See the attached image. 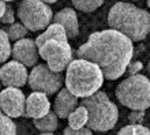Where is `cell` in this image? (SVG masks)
Returning <instances> with one entry per match:
<instances>
[{"mask_svg": "<svg viewBox=\"0 0 150 135\" xmlns=\"http://www.w3.org/2000/svg\"><path fill=\"white\" fill-rule=\"evenodd\" d=\"M142 68H143L142 61H132V63L128 64L127 70H128V74H130V75H135V74L141 72V70H142Z\"/></svg>", "mask_w": 150, "mask_h": 135, "instance_id": "484cf974", "label": "cell"}, {"mask_svg": "<svg viewBox=\"0 0 150 135\" xmlns=\"http://www.w3.org/2000/svg\"><path fill=\"white\" fill-rule=\"evenodd\" d=\"M18 18L30 32H38L47 26L53 19V12L51 7L42 0H23L18 6Z\"/></svg>", "mask_w": 150, "mask_h": 135, "instance_id": "8992f818", "label": "cell"}, {"mask_svg": "<svg viewBox=\"0 0 150 135\" xmlns=\"http://www.w3.org/2000/svg\"><path fill=\"white\" fill-rule=\"evenodd\" d=\"M11 55L14 60H18L23 63L26 67H34L38 61V47L36 44V40L30 38H21L15 41L12 47Z\"/></svg>", "mask_w": 150, "mask_h": 135, "instance_id": "8fae6325", "label": "cell"}, {"mask_svg": "<svg viewBox=\"0 0 150 135\" xmlns=\"http://www.w3.org/2000/svg\"><path fill=\"white\" fill-rule=\"evenodd\" d=\"M4 30H6V33L8 34L10 40H14V41H18V40H21V38H23V37L26 36V33H28V29L25 28V25L22 23V22H19V23H15V22H14V23L8 25Z\"/></svg>", "mask_w": 150, "mask_h": 135, "instance_id": "44dd1931", "label": "cell"}, {"mask_svg": "<svg viewBox=\"0 0 150 135\" xmlns=\"http://www.w3.org/2000/svg\"><path fill=\"white\" fill-rule=\"evenodd\" d=\"M26 97L21 88L7 86L0 91V109L11 119L25 116Z\"/></svg>", "mask_w": 150, "mask_h": 135, "instance_id": "9c48e42d", "label": "cell"}, {"mask_svg": "<svg viewBox=\"0 0 150 135\" xmlns=\"http://www.w3.org/2000/svg\"><path fill=\"white\" fill-rule=\"evenodd\" d=\"M78 105V97L74 95L67 88L59 90L53 104V112L60 119H67L68 115L74 111Z\"/></svg>", "mask_w": 150, "mask_h": 135, "instance_id": "4fadbf2b", "label": "cell"}, {"mask_svg": "<svg viewBox=\"0 0 150 135\" xmlns=\"http://www.w3.org/2000/svg\"><path fill=\"white\" fill-rule=\"evenodd\" d=\"M28 83L32 90L42 91L45 94H55L63 83L60 72H56L48 67V64H36L29 74Z\"/></svg>", "mask_w": 150, "mask_h": 135, "instance_id": "ba28073f", "label": "cell"}, {"mask_svg": "<svg viewBox=\"0 0 150 135\" xmlns=\"http://www.w3.org/2000/svg\"><path fill=\"white\" fill-rule=\"evenodd\" d=\"M53 22L63 25L66 32H67L68 38H75L79 34L78 15L72 8H63L59 12H56L53 16Z\"/></svg>", "mask_w": 150, "mask_h": 135, "instance_id": "5bb4252c", "label": "cell"}, {"mask_svg": "<svg viewBox=\"0 0 150 135\" xmlns=\"http://www.w3.org/2000/svg\"><path fill=\"white\" fill-rule=\"evenodd\" d=\"M0 22L4 25H11L15 22V12H14V10H12L11 7L6 8V11H4V15L1 16V19H0Z\"/></svg>", "mask_w": 150, "mask_h": 135, "instance_id": "cb8c5ba5", "label": "cell"}, {"mask_svg": "<svg viewBox=\"0 0 150 135\" xmlns=\"http://www.w3.org/2000/svg\"><path fill=\"white\" fill-rule=\"evenodd\" d=\"M120 135H150V130L146 128L145 126H142V123H132L128 124L126 127H123L120 131H119Z\"/></svg>", "mask_w": 150, "mask_h": 135, "instance_id": "7402d4cb", "label": "cell"}, {"mask_svg": "<svg viewBox=\"0 0 150 135\" xmlns=\"http://www.w3.org/2000/svg\"><path fill=\"white\" fill-rule=\"evenodd\" d=\"M68 127L71 128H82L87 124L89 113H87L86 107H83L82 104L76 107L74 111L68 115Z\"/></svg>", "mask_w": 150, "mask_h": 135, "instance_id": "e0dca14e", "label": "cell"}, {"mask_svg": "<svg viewBox=\"0 0 150 135\" xmlns=\"http://www.w3.org/2000/svg\"><path fill=\"white\" fill-rule=\"evenodd\" d=\"M104 83V72L96 63L78 57L68 64L66 88L78 98H85L98 91Z\"/></svg>", "mask_w": 150, "mask_h": 135, "instance_id": "3957f363", "label": "cell"}, {"mask_svg": "<svg viewBox=\"0 0 150 135\" xmlns=\"http://www.w3.org/2000/svg\"><path fill=\"white\" fill-rule=\"evenodd\" d=\"M108 25L132 41H142L150 32V14L134 4L119 1L109 10Z\"/></svg>", "mask_w": 150, "mask_h": 135, "instance_id": "7a4b0ae2", "label": "cell"}, {"mask_svg": "<svg viewBox=\"0 0 150 135\" xmlns=\"http://www.w3.org/2000/svg\"><path fill=\"white\" fill-rule=\"evenodd\" d=\"M115 94L124 107L132 111H146L150 107V81L141 74L130 75L117 85Z\"/></svg>", "mask_w": 150, "mask_h": 135, "instance_id": "5b68a950", "label": "cell"}, {"mask_svg": "<svg viewBox=\"0 0 150 135\" xmlns=\"http://www.w3.org/2000/svg\"><path fill=\"white\" fill-rule=\"evenodd\" d=\"M64 134L66 135H90L93 134V130H90L89 127H82V128H71L67 127L64 130Z\"/></svg>", "mask_w": 150, "mask_h": 135, "instance_id": "603a6c76", "label": "cell"}, {"mask_svg": "<svg viewBox=\"0 0 150 135\" xmlns=\"http://www.w3.org/2000/svg\"><path fill=\"white\" fill-rule=\"evenodd\" d=\"M28 70L23 63L18 60L14 61H7L0 67V82L1 85L7 86H14V88H23L28 83Z\"/></svg>", "mask_w": 150, "mask_h": 135, "instance_id": "30bf717a", "label": "cell"}, {"mask_svg": "<svg viewBox=\"0 0 150 135\" xmlns=\"http://www.w3.org/2000/svg\"><path fill=\"white\" fill-rule=\"evenodd\" d=\"M51 38H64V40H67L68 36H67V32H66V29H64L63 25L57 23V22H53L52 25H48L47 30L42 32L36 38L37 47H40L41 44H44L47 40H51Z\"/></svg>", "mask_w": 150, "mask_h": 135, "instance_id": "9a60e30c", "label": "cell"}, {"mask_svg": "<svg viewBox=\"0 0 150 135\" xmlns=\"http://www.w3.org/2000/svg\"><path fill=\"white\" fill-rule=\"evenodd\" d=\"M82 105L86 107L89 119L87 127L93 131L105 132L116 126L119 119V111L115 102L104 91H96L94 94L85 97Z\"/></svg>", "mask_w": 150, "mask_h": 135, "instance_id": "277c9868", "label": "cell"}, {"mask_svg": "<svg viewBox=\"0 0 150 135\" xmlns=\"http://www.w3.org/2000/svg\"><path fill=\"white\" fill-rule=\"evenodd\" d=\"M38 55L48 63V67L56 72H62L72 61L71 45L64 38H51L38 47Z\"/></svg>", "mask_w": 150, "mask_h": 135, "instance_id": "52a82bcc", "label": "cell"}, {"mask_svg": "<svg viewBox=\"0 0 150 135\" xmlns=\"http://www.w3.org/2000/svg\"><path fill=\"white\" fill-rule=\"evenodd\" d=\"M76 56L96 63L109 81L119 79L126 72L132 56V40L115 29L96 32L78 48Z\"/></svg>", "mask_w": 150, "mask_h": 135, "instance_id": "6da1fadb", "label": "cell"}, {"mask_svg": "<svg viewBox=\"0 0 150 135\" xmlns=\"http://www.w3.org/2000/svg\"><path fill=\"white\" fill-rule=\"evenodd\" d=\"M131 123H142L145 119V111H132L128 116Z\"/></svg>", "mask_w": 150, "mask_h": 135, "instance_id": "d4e9b609", "label": "cell"}, {"mask_svg": "<svg viewBox=\"0 0 150 135\" xmlns=\"http://www.w3.org/2000/svg\"><path fill=\"white\" fill-rule=\"evenodd\" d=\"M147 71L150 72V60H149V64H147Z\"/></svg>", "mask_w": 150, "mask_h": 135, "instance_id": "f1b7e54d", "label": "cell"}, {"mask_svg": "<svg viewBox=\"0 0 150 135\" xmlns=\"http://www.w3.org/2000/svg\"><path fill=\"white\" fill-rule=\"evenodd\" d=\"M12 47L10 44V37L6 33V30L0 29V63L7 61L10 55H11Z\"/></svg>", "mask_w": 150, "mask_h": 135, "instance_id": "d6986e66", "label": "cell"}, {"mask_svg": "<svg viewBox=\"0 0 150 135\" xmlns=\"http://www.w3.org/2000/svg\"><path fill=\"white\" fill-rule=\"evenodd\" d=\"M105 0H71L74 7L82 12H93L104 4Z\"/></svg>", "mask_w": 150, "mask_h": 135, "instance_id": "ac0fdd59", "label": "cell"}, {"mask_svg": "<svg viewBox=\"0 0 150 135\" xmlns=\"http://www.w3.org/2000/svg\"><path fill=\"white\" fill-rule=\"evenodd\" d=\"M4 1H14V0H4Z\"/></svg>", "mask_w": 150, "mask_h": 135, "instance_id": "4dcf8cb0", "label": "cell"}, {"mask_svg": "<svg viewBox=\"0 0 150 135\" xmlns=\"http://www.w3.org/2000/svg\"><path fill=\"white\" fill-rule=\"evenodd\" d=\"M16 134V124L12 122L10 116H7L0 109V135H14Z\"/></svg>", "mask_w": 150, "mask_h": 135, "instance_id": "ffe728a7", "label": "cell"}, {"mask_svg": "<svg viewBox=\"0 0 150 135\" xmlns=\"http://www.w3.org/2000/svg\"><path fill=\"white\" fill-rule=\"evenodd\" d=\"M47 95L48 94L42 93V91H33L26 98L25 116L32 117V119H38V117L48 115L51 112V102H49Z\"/></svg>", "mask_w": 150, "mask_h": 135, "instance_id": "7c38bea8", "label": "cell"}, {"mask_svg": "<svg viewBox=\"0 0 150 135\" xmlns=\"http://www.w3.org/2000/svg\"><path fill=\"white\" fill-rule=\"evenodd\" d=\"M57 115L55 112H49L48 115L38 117V119H33L34 127L38 130L41 134H53L57 128Z\"/></svg>", "mask_w": 150, "mask_h": 135, "instance_id": "2e32d148", "label": "cell"}, {"mask_svg": "<svg viewBox=\"0 0 150 135\" xmlns=\"http://www.w3.org/2000/svg\"><path fill=\"white\" fill-rule=\"evenodd\" d=\"M0 85H1V82H0Z\"/></svg>", "mask_w": 150, "mask_h": 135, "instance_id": "1f68e13d", "label": "cell"}, {"mask_svg": "<svg viewBox=\"0 0 150 135\" xmlns=\"http://www.w3.org/2000/svg\"><path fill=\"white\" fill-rule=\"evenodd\" d=\"M6 8H7V6H6V1H4V0H0V19H1V16L4 15Z\"/></svg>", "mask_w": 150, "mask_h": 135, "instance_id": "4316f807", "label": "cell"}, {"mask_svg": "<svg viewBox=\"0 0 150 135\" xmlns=\"http://www.w3.org/2000/svg\"><path fill=\"white\" fill-rule=\"evenodd\" d=\"M44 3H47V4H52V3H56L57 0H42Z\"/></svg>", "mask_w": 150, "mask_h": 135, "instance_id": "83f0119b", "label": "cell"}, {"mask_svg": "<svg viewBox=\"0 0 150 135\" xmlns=\"http://www.w3.org/2000/svg\"><path fill=\"white\" fill-rule=\"evenodd\" d=\"M147 7L150 8V0H147Z\"/></svg>", "mask_w": 150, "mask_h": 135, "instance_id": "f546056e", "label": "cell"}]
</instances>
